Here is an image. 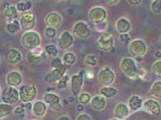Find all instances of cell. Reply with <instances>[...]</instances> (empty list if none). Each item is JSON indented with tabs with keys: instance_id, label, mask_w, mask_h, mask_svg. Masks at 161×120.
Masks as SVG:
<instances>
[{
	"instance_id": "6da1fadb",
	"label": "cell",
	"mask_w": 161,
	"mask_h": 120,
	"mask_svg": "<svg viewBox=\"0 0 161 120\" xmlns=\"http://www.w3.org/2000/svg\"><path fill=\"white\" fill-rule=\"evenodd\" d=\"M41 37L35 31L25 32L21 37V44L25 48L33 50L37 48L41 44Z\"/></svg>"
},
{
	"instance_id": "7a4b0ae2",
	"label": "cell",
	"mask_w": 161,
	"mask_h": 120,
	"mask_svg": "<svg viewBox=\"0 0 161 120\" xmlns=\"http://www.w3.org/2000/svg\"><path fill=\"white\" fill-rule=\"evenodd\" d=\"M1 99L3 103L13 104L16 103L19 99V93L15 87L8 86L2 91Z\"/></svg>"
},
{
	"instance_id": "3957f363",
	"label": "cell",
	"mask_w": 161,
	"mask_h": 120,
	"mask_svg": "<svg viewBox=\"0 0 161 120\" xmlns=\"http://www.w3.org/2000/svg\"><path fill=\"white\" fill-rule=\"evenodd\" d=\"M19 98L24 102H30L34 100L37 94L36 88L33 85H24L21 86L19 90Z\"/></svg>"
},
{
	"instance_id": "277c9868",
	"label": "cell",
	"mask_w": 161,
	"mask_h": 120,
	"mask_svg": "<svg viewBox=\"0 0 161 120\" xmlns=\"http://www.w3.org/2000/svg\"><path fill=\"white\" fill-rule=\"evenodd\" d=\"M36 17L35 14L31 11L23 13L20 19L21 28L24 30L28 32L31 31L35 26Z\"/></svg>"
},
{
	"instance_id": "5b68a950",
	"label": "cell",
	"mask_w": 161,
	"mask_h": 120,
	"mask_svg": "<svg viewBox=\"0 0 161 120\" xmlns=\"http://www.w3.org/2000/svg\"><path fill=\"white\" fill-rule=\"evenodd\" d=\"M66 69L67 65H63L59 68L54 69L46 76V77L44 78L45 81L49 83L58 81L64 76L65 71H66Z\"/></svg>"
},
{
	"instance_id": "8992f818",
	"label": "cell",
	"mask_w": 161,
	"mask_h": 120,
	"mask_svg": "<svg viewBox=\"0 0 161 120\" xmlns=\"http://www.w3.org/2000/svg\"><path fill=\"white\" fill-rule=\"evenodd\" d=\"M46 58L45 50L43 51L42 48L38 47L28 54L27 60L31 63H39Z\"/></svg>"
},
{
	"instance_id": "52a82bcc",
	"label": "cell",
	"mask_w": 161,
	"mask_h": 120,
	"mask_svg": "<svg viewBox=\"0 0 161 120\" xmlns=\"http://www.w3.org/2000/svg\"><path fill=\"white\" fill-rule=\"evenodd\" d=\"M22 81V76L19 72L13 71L10 72L6 77L7 84L9 86L16 87L19 86Z\"/></svg>"
},
{
	"instance_id": "ba28073f",
	"label": "cell",
	"mask_w": 161,
	"mask_h": 120,
	"mask_svg": "<svg viewBox=\"0 0 161 120\" xmlns=\"http://www.w3.org/2000/svg\"><path fill=\"white\" fill-rule=\"evenodd\" d=\"M46 23L48 27L58 28L61 24V17L57 13H51L47 14L46 17Z\"/></svg>"
},
{
	"instance_id": "9c48e42d",
	"label": "cell",
	"mask_w": 161,
	"mask_h": 120,
	"mask_svg": "<svg viewBox=\"0 0 161 120\" xmlns=\"http://www.w3.org/2000/svg\"><path fill=\"white\" fill-rule=\"evenodd\" d=\"M73 41L74 40L70 34L68 33V32H64L61 34L59 41H58V46L62 50H66L69 46L72 45Z\"/></svg>"
},
{
	"instance_id": "30bf717a",
	"label": "cell",
	"mask_w": 161,
	"mask_h": 120,
	"mask_svg": "<svg viewBox=\"0 0 161 120\" xmlns=\"http://www.w3.org/2000/svg\"><path fill=\"white\" fill-rule=\"evenodd\" d=\"M45 103L47 104L50 107L53 108L54 109H56V107H59V102L60 99L57 95L52 93H47L44 95L43 97Z\"/></svg>"
},
{
	"instance_id": "8fae6325",
	"label": "cell",
	"mask_w": 161,
	"mask_h": 120,
	"mask_svg": "<svg viewBox=\"0 0 161 120\" xmlns=\"http://www.w3.org/2000/svg\"><path fill=\"white\" fill-rule=\"evenodd\" d=\"M6 58L10 63L17 64L21 60V54L17 50L11 49L7 52Z\"/></svg>"
},
{
	"instance_id": "7c38bea8",
	"label": "cell",
	"mask_w": 161,
	"mask_h": 120,
	"mask_svg": "<svg viewBox=\"0 0 161 120\" xmlns=\"http://www.w3.org/2000/svg\"><path fill=\"white\" fill-rule=\"evenodd\" d=\"M83 85V76L78 75L74 76L72 78V91L75 94L79 93Z\"/></svg>"
},
{
	"instance_id": "4fadbf2b",
	"label": "cell",
	"mask_w": 161,
	"mask_h": 120,
	"mask_svg": "<svg viewBox=\"0 0 161 120\" xmlns=\"http://www.w3.org/2000/svg\"><path fill=\"white\" fill-rule=\"evenodd\" d=\"M46 103L42 101H38L33 104V112L35 115L41 117L44 115L46 112Z\"/></svg>"
},
{
	"instance_id": "5bb4252c",
	"label": "cell",
	"mask_w": 161,
	"mask_h": 120,
	"mask_svg": "<svg viewBox=\"0 0 161 120\" xmlns=\"http://www.w3.org/2000/svg\"><path fill=\"white\" fill-rule=\"evenodd\" d=\"M21 29L20 23L17 20H13L6 25V30L10 34L17 33Z\"/></svg>"
},
{
	"instance_id": "9a60e30c",
	"label": "cell",
	"mask_w": 161,
	"mask_h": 120,
	"mask_svg": "<svg viewBox=\"0 0 161 120\" xmlns=\"http://www.w3.org/2000/svg\"><path fill=\"white\" fill-rule=\"evenodd\" d=\"M32 3L30 1H21L19 2L16 5V8L17 11L25 13L29 11L32 8Z\"/></svg>"
},
{
	"instance_id": "2e32d148",
	"label": "cell",
	"mask_w": 161,
	"mask_h": 120,
	"mask_svg": "<svg viewBox=\"0 0 161 120\" xmlns=\"http://www.w3.org/2000/svg\"><path fill=\"white\" fill-rule=\"evenodd\" d=\"M13 110L12 107L8 104H0V118L8 115Z\"/></svg>"
},
{
	"instance_id": "e0dca14e",
	"label": "cell",
	"mask_w": 161,
	"mask_h": 120,
	"mask_svg": "<svg viewBox=\"0 0 161 120\" xmlns=\"http://www.w3.org/2000/svg\"><path fill=\"white\" fill-rule=\"evenodd\" d=\"M17 14V10L16 8V6H10L7 8L4 12L5 16L10 19V21L13 20Z\"/></svg>"
},
{
	"instance_id": "ac0fdd59",
	"label": "cell",
	"mask_w": 161,
	"mask_h": 120,
	"mask_svg": "<svg viewBox=\"0 0 161 120\" xmlns=\"http://www.w3.org/2000/svg\"><path fill=\"white\" fill-rule=\"evenodd\" d=\"M44 50L46 54H49L51 56L56 57L58 55V50L56 46H54V45H47L45 47Z\"/></svg>"
},
{
	"instance_id": "d6986e66",
	"label": "cell",
	"mask_w": 161,
	"mask_h": 120,
	"mask_svg": "<svg viewBox=\"0 0 161 120\" xmlns=\"http://www.w3.org/2000/svg\"><path fill=\"white\" fill-rule=\"evenodd\" d=\"M75 60H76V57L73 53H71V52L66 53L64 56V61L65 65L74 64Z\"/></svg>"
},
{
	"instance_id": "ffe728a7",
	"label": "cell",
	"mask_w": 161,
	"mask_h": 120,
	"mask_svg": "<svg viewBox=\"0 0 161 120\" xmlns=\"http://www.w3.org/2000/svg\"><path fill=\"white\" fill-rule=\"evenodd\" d=\"M45 35L47 38H53L56 35L55 28L52 27H46L45 29Z\"/></svg>"
},
{
	"instance_id": "44dd1931",
	"label": "cell",
	"mask_w": 161,
	"mask_h": 120,
	"mask_svg": "<svg viewBox=\"0 0 161 120\" xmlns=\"http://www.w3.org/2000/svg\"><path fill=\"white\" fill-rule=\"evenodd\" d=\"M68 80V76H64L59 81H58V88L59 89H64L66 88L67 86V81Z\"/></svg>"
},
{
	"instance_id": "7402d4cb",
	"label": "cell",
	"mask_w": 161,
	"mask_h": 120,
	"mask_svg": "<svg viewBox=\"0 0 161 120\" xmlns=\"http://www.w3.org/2000/svg\"><path fill=\"white\" fill-rule=\"evenodd\" d=\"M51 65H52V67H54V69H57V68L61 67L62 65H63V64H62L61 59H58V58H56V59L53 60L52 63H51Z\"/></svg>"
},
{
	"instance_id": "603a6c76",
	"label": "cell",
	"mask_w": 161,
	"mask_h": 120,
	"mask_svg": "<svg viewBox=\"0 0 161 120\" xmlns=\"http://www.w3.org/2000/svg\"><path fill=\"white\" fill-rule=\"evenodd\" d=\"M86 63L88 65H92V66H94V65L97 64V60L95 59L94 56L90 55V56H87Z\"/></svg>"
},
{
	"instance_id": "cb8c5ba5",
	"label": "cell",
	"mask_w": 161,
	"mask_h": 120,
	"mask_svg": "<svg viewBox=\"0 0 161 120\" xmlns=\"http://www.w3.org/2000/svg\"><path fill=\"white\" fill-rule=\"evenodd\" d=\"M24 112V109L20 107L16 108L15 110H14V113L17 115H21V114H23Z\"/></svg>"
},
{
	"instance_id": "d4e9b609",
	"label": "cell",
	"mask_w": 161,
	"mask_h": 120,
	"mask_svg": "<svg viewBox=\"0 0 161 120\" xmlns=\"http://www.w3.org/2000/svg\"><path fill=\"white\" fill-rule=\"evenodd\" d=\"M0 93H1V88H0Z\"/></svg>"
}]
</instances>
